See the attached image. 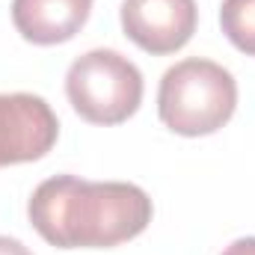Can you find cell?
Masks as SVG:
<instances>
[{
	"label": "cell",
	"instance_id": "obj_1",
	"mask_svg": "<svg viewBox=\"0 0 255 255\" xmlns=\"http://www.w3.org/2000/svg\"><path fill=\"white\" fill-rule=\"evenodd\" d=\"M148 193L128 181H86L54 175L42 181L27 217L33 229L57 250H110L142 235L151 223Z\"/></svg>",
	"mask_w": 255,
	"mask_h": 255
},
{
	"label": "cell",
	"instance_id": "obj_2",
	"mask_svg": "<svg viewBox=\"0 0 255 255\" xmlns=\"http://www.w3.org/2000/svg\"><path fill=\"white\" fill-rule=\"evenodd\" d=\"M238 83L214 60L190 57L163 71L157 89V116L172 133L208 136L235 116Z\"/></svg>",
	"mask_w": 255,
	"mask_h": 255
},
{
	"label": "cell",
	"instance_id": "obj_3",
	"mask_svg": "<svg viewBox=\"0 0 255 255\" xmlns=\"http://www.w3.org/2000/svg\"><path fill=\"white\" fill-rule=\"evenodd\" d=\"M142 71L110 48L86 51L65 71L68 104L92 125L128 122L142 104Z\"/></svg>",
	"mask_w": 255,
	"mask_h": 255
},
{
	"label": "cell",
	"instance_id": "obj_4",
	"mask_svg": "<svg viewBox=\"0 0 255 255\" xmlns=\"http://www.w3.org/2000/svg\"><path fill=\"white\" fill-rule=\"evenodd\" d=\"M60 136V119L42 95L0 92V166L45 157Z\"/></svg>",
	"mask_w": 255,
	"mask_h": 255
},
{
	"label": "cell",
	"instance_id": "obj_5",
	"mask_svg": "<svg viewBox=\"0 0 255 255\" xmlns=\"http://www.w3.org/2000/svg\"><path fill=\"white\" fill-rule=\"evenodd\" d=\"M122 30L145 54L163 57L181 51L196 33L199 9L196 0H125Z\"/></svg>",
	"mask_w": 255,
	"mask_h": 255
},
{
	"label": "cell",
	"instance_id": "obj_6",
	"mask_svg": "<svg viewBox=\"0 0 255 255\" xmlns=\"http://www.w3.org/2000/svg\"><path fill=\"white\" fill-rule=\"evenodd\" d=\"M92 0H12V24L33 45H63L89 21Z\"/></svg>",
	"mask_w": 255,
	"mask_h": 255
},
{
	"label": "cell",
	"instance_id": "obj_7",
	"mask_svg": "<svg viewBox=\"0 0 255 255\" xmlns=\"http://www.w3.org/2000/svg\"><path fill=\"white\" fill-rule=\"evenodd\" d=\"M220 27L238 51L255 57V0H223Z\"/></svg>",
	"mask_w": 255,
	"mask_h": 255
},
{
	"label": "cell",
	"instance_id": "obj_8",
	"mask_svg": "<svg viewBox=\"0 0 255 255\" xmlns=\"http://www.w3.org/2000/svg\"><path fill=\"white\" fill-rule=\"evenodd\" d=\"M223 255H255V238H238V241H232Z\"/></svg>",
	"mask_w": 255,
	"mask_h": 255
},
{
	"label": "cell",
	"instance_id": "obj_9",
	"mask_svg": "<svg viewBox=\"0 0 255 255\" xmlns=\"http://www.w3.org/2000/svg\"><path fill=\"white\" fill-rule=\"evenodd\" d=\"M0 255H33L21 241L9 238V235H0Z\"/></svg>",
	"mask_w": 255,
	"mask_h": 255
}]
</instances>
